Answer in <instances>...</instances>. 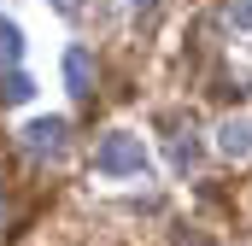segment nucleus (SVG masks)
<instances>
[{
    "instance_id": "20e7f679",
    "label": "nucleus",
    "mask_w": 252,
    "mask_h": 246,
    "mask_svg": "<svg viewBox=\"0 0 252 246\" xmlns=\"http://www.w3.org/2000/svg\"><path fill=\"white\" fill-rule=\"evenodd\" d=\"M64 88H70L76 100H88V94H94V53H88L82 41H70V47H64Z\"/></svg>"
},
{
    "instance_id": "6e6552de",
    "label": "nucleus",
    "mask_w": 252,
    "mask_h": 246,
    "mask_svg": "<svg viewBox=\"0 0 252 246\" xmlns=\"http://www.w3.org/2000/svg\"><path fill=\"white\" fill-rule=\"evenodd\" d=\"M53 6H59V12H70V6H76V0H53Z\"/></svg>"
},
{
    "instance_id": "f257e3e1",
    "label": "nucleus",
    "mask_w": 252,
    "mask_h": 246,
    "mask_svg": "<svg viewBox=\"0 0 252 246\" xmlns=\"http://www.w3.org/2000/svg\"><path fill=\"white\" fill-rule=\"evenodd\" d=\"M147 141L141 135H129V129H112L100 147H94V170L100 176H112V182H124V176H147Z\"/></svg>"
},
{
    "instance_id": "f03ea898",
    "label": "nucleus",
    "mask_w": 252,
    "mask_h": 246,
    "mask_svg": "<svg viewBox=\"0 0 252 246\" xmlns=\"http://www.w3.org/2000/svg\"><path fill=\"white\" fill-rule=\"evenodd\" d=\"M18 147H24L35 164H59L64 153H70V123L64 118H30L18 129Z\"/></svg>"
},
{
    "instance_id": "1a4fd4ad",
    "label": "nucleus",
    "mask_w": 252,
    "mask_h": 246,
    "mask_svg": "<svg viewBox=\"0 0 252 246\" xmlns=\"http://www.w3.org/2000/svg\"><path fill=\"white\" fill-rule=\"evenodd\" d=\"M135 6H153V0H135Z\"/></svg>"
},
{
    "instance_id": "39448f33",
    "label": "nucleus",
    "mask_w": 252,
    "mask_h": 246,
    "mask_svg": "<svg viewBox=\"0 0 252 246\" xmlns=\"http://www.w3.org/2000/svg\"><path fill=\"white\" fill-rule=\"evenodd\" d=\"M30 100H35L30 70H0V106H30Z\"/></svg>"
},
{
    "instance_id": "423d86ee",
    "label": "nucleus",
    "mask_w": 252,
    "mask_h": 246,
    "mask_svg": "<svg viewBox=\"0 0 252 246\" xmlns=\"http://www.w3.org/2000/svg\"><path fill=\"white\" fill-rule=\"evenodd\" d=\"M24 59V30H18V18H0V70H18Z\"/></svg>"
},
{
    "instance_id": "0eeeda50",
    "label": "nucleus",
    "mask_w": 252,
    "mask_h": 246,
    "mask_svg": "<svg viewBox=\"0 0 252 246\" xmlns=\"http://www.w3.org/2000/svg\"><path fill=\"white\" fill-rule=\"evenodd\" d=\"M170 164H176V170H182V176H188L193 164H199V141H193V135H182V141H176V147H170Z\"/></svg>"
},
{
    "instance_id": "7ed1b4c3",
    "label": "nucleus",
    "mask_w": 252,
    "mask_h": 246,
    "mask_svg": "<svg viewBox=\"0 0 252 246\" xmlns=\"http://www.w3.org/2000/svg\"><path fill=\"white\" fill-rule=\"evenodd\" d=\"M217 153L229 164H247L252 158V112H235V118L217 123Z\"/></svg>"
}]
</instances>
